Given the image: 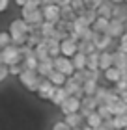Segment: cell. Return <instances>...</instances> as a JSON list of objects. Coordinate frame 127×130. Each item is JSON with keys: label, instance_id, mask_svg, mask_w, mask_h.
<instances>
[{"label": "cell", "instance_id": "cell-25", "mask_svg": "<svg viewBox=\"0 0 127 130\" xmlns=\"http://www.w3.org/2000/svg\"><path fill=\"white\" fill-rule=\"evenodd\" d=\"M64 87L67 89V93H69V95H75V93H77V91H78V89L82 87V84H78V82H77V80L73 78V76H69Z\"/></svg>", "mask_w": 127, "mask_h": 130}, {"label": "cell", "instance_id": "cell-42", "mask_svg": "<svg viewBox=\"0 0 127 130\" xmlns=\"http://www.w3.org/2000/svg\"><path fill=\"white\" fill-rule=\"evenodd\" d=\"M122 52H127V34H123L122 37H120V46H118Z\"/></svg>", "mask_w": 127, "mask_h": 130}, {"label": "cell", "instance_id": "cell-3", "mask_svg": "<svg viewBox=\"0 0 127 130\" xmlns=\"http://www.w3.org/2000/svg\"><path fill=\"white\" fill-rule=\"evenodd\" d=\"M54 69H56V71H62L65 76H73L75 71H77L73 60L67 58V56H62V54H60L58 58H54Z\"/></svg>", "mask_w": 127, "mask_h": 130}, {"label": "cell", "instance_id": "cell-48", "mask_svg": "<svg viewBox=\"0 0 127 130\" xmlns=\"http://www.w3.org/2000/svg\"><path fill=\"white\" fill-rule=\"evenodd\" d=\"M71 130H82V126H78V128H71Z\"/></svg>", "mask_w": 127, "mask_h": 130}, {"label": "cell", "instance_id": "cell-29", "mask_svg": "<svg viewBox=\"0 0 127 130\" xmlns=\"http://www.w3.org/2000/svg\"><path fill=\"white\" fill-rule=\"evenodd\" d=\"M38 65H39V60L36 58V54H34V56H28V58H25V60H22V67H25V69L36 71V69H38Z\"/></svg>", "mask_w": 127, "mask_h": 130}, {"label": "cell", "instance_id": "cell-6", "mask_svg": "<svg viewBox=\"0 0 127 130\" xmlns=\"http://www.w3.org/2000/svg\"><path fill=\"white\" fill-rule=\"evenodd\" d=\"M43 9V15H45V21H51V22H58L62 19V8L58 4H47V6H41Z\"/></svg>", "mask_w": 127, "mask_h": 130}, {"label": "cell", "instance_id": "cell-2", "mask_svg": "<svg viewBox=\"0 0 127 130\" xmlns=\"http://www.w3.org/2000/svg\"><path fill=\"white\" fill-rule=\"evenodd\" d=\"M22 54L19 50V46L11 43L9 46H4L0 50V63H6V65H15V63H22Z\"/></svg>", "mask_w": 127, "mask_h": 130}, {"label": "cell", "instance_id": "cell-11", "mask_svg": "<svg viewBox=\"0 0 127 130\" xmlns=\"http://www.w3.org/2000/svg\"><path fill=\"white\" fill-rule=\"evenodd\" d=\"M78 52V43L73 39H64L62 41V56H67V58H73Z\"/></svg>", "mask_w": 127, "mask_h": 130}, {"label": "cell", "instance_id": "cell-9", "mask_svg": "<svg viewBox=\"0 0 127 130\" xmlns=\"http://www.w3.org/2000/svg\"><path fill=\"white\" fill-rule=\"evenodd\" d=\"M56 87H58V86H54L49 78H45L43 82H41L39 89H38V97L43 99V100H51L52 95H54V91H56Z\"/></svg>", "mask_w": 127, "mask_h": 130}, {"label": "cell", "instance_id": "cell-12", "mask_svg": "<svg viewBox=\"0 0 127 130\" xmlns=\"http://www.w3.org/2000/svg\"><path fill=\"white\" fill-rule=\"evenodd\" d=\"M38 74L39 76H49L52 71H54V58H47V60H43V61H39V65H38Z\"/></svg>", "mask_w": 127, "mask_h": 130}, {"label": "cell", "instance_id": "cell-8", "mask_svg": "<svg viewBox=\"0 0 127 130\" xmlns=\"http://www.w3.org/2000/svg\"><path fill=\"white\" fill-rule=\"evenodd\" d=\"M32 24L26 22L25 19H15L9 22V34L11 35H17V34H30L32 32Z\"/></svg>", "mask_w": 127, "mask_h": 130}, {"label": "cell", "instance_id": "cell-34", "mask_svg": "<svg viewBox=\"0 0 127 130\" xmlns=\"http://www.w3.org/2000/svg\"><path fill=\"white\" fill-rule=\"evenodd\" d=\"M107 95H108V89H107V87H99L97 93H95V99H97V102H99V104H105Z\"/></svg>", "mask_w": 127, "mask_h": 130}, {"label": "cell", "instance_id": "cell-17", "mask_svg": "<svg viewBox=\"0 0 127 130\" xmlns=\"http://www.w3.org/2000/svg\"><path fill=\"white\" fill-rule=\"evenodd\" d=\"M47 78H49L54 86H65V82H67L69 76H65V74L62 73V71H56V69H54L52 73H51L49 76H47Z\"/></svg>", "mask_w": 127, "mask_h": 130}, {"label": "cell", "instance_id": "cell-43", "mask_svg": "<svg viewBox=\"0 0 127 130\" xmlns=\"http://www.w3.org/2000/svg\"><path fill=\"white\" fill-rule=\"evenodd\" d=\"M8 4H9V0H0V11L8 9Z\"/></svg>", "mask_w": 127, "mask_h": 130}, {"label": "cell", "instance_id": "cell-47", "mask_svg": "<svg viewBox=\"0 0 127 130\" xmlns=\"http://www.w3.org/2000/svg\"><path fill=\"white\" fill-rule=\"evenodd\" d=\"M95 130H110V128H107V126H105V125H101V126H99V128H95Z\"/></svg>", "mask_w": 127, "mask_h": 130}, {"label": "cell", "instance_id": "cell-22", "mask_svg": "<svg viewBox=\"0 0 127 130\" xmlns=\"http://www.w3.org/2000/svg\"><path fill=\"white\" fill-rule=\"evenodd\" d=\"M78 50L84 52V54H92V52L97 50V46H95L94 41H88V39H80L78 41Z\"/></svg>", "mask_w": 127, "mask_h": 130}, {"label": "cell", "instance_id": "cell-13", "mask_svg": "<svg viewBox=\"0 0 127 130\" xmlns=\"http://www.w3.org/2000/svg\"><path fill=\"white\" fill-rule=\"evenodd\" d=\"M67 97H69L67 89H65L64 86H58L56 91H54V95H52V99H51V102H52L54 106H62L65 100H67Z\"/></svg>", "mask_w": 127, "mask_h": 130}, {"label": "cell", "instance_id": "cell-32", "mask_svg": "<svg viewBox=\"0 0 127 130\" xmlns=\"http://www.w3.org/2000/svg\"><path fill=\"white\" fill-rule=\"evenodd\" d=\"M11 43H13V39H11V34H9V30L8 32H2L0 34V46H9Z\"/></svg>", "mask_w": 127, "mask_h": 130}, {"label": "cell", "instance_id": "cell-49", "mask_svg": "<svg viewBox=\"0 0 127 130\" xmlns=\"http://www.w3.org/2000/svg\"><path fill=\"white\" fill-rule=\"evenodd\" d=\"M125 34H127V21H125Z\"/></svg>", "mask_w": 127, "mask_h": 130}, {"label": "cell", "instance_id": "cell-35", "mask_svg": "<svg viewBox=\"0 0 127 130\" xmlns=\"http://www.w3.org/2000/svg\"><path fill=\"white\" fill-rule=\"evenodd\" d=\"M22 71H25V67H22V63H15V65H9V74L11 76H19Z\"/></svg>", "mask_w": 127, "mask_h": 130}, {"label": "cell", "instance_id": "cell-37", "mask_svg": "<svg viewBox=\"0 0 127 130\" xmlns=\"http://www.w3.org/2000/svg\"><path fill=\"white\" fill-rule=\"evenodd\" d=\"M8 74H9V65H6V63H0V82L8 78Z\"/></svg>", "mask_w": 127, "mask_h": 130}, {"label": "cell", "instance_id": "cell-5", "mask_svg": "<svg viewBox=\"0 0 127 130\" xmlns=\"http://www.w3.org/2000/svg\"><path fill=\"white\" fill-rule=\"evenodd\" d=\"M21 15H22V19H25L26 22H30L32 26H41L45 22V15H43V9H36V11H25V9H21Z\"/></svg>", "mask_w": 127, "mask_h": 130}, {"label": "cell", "instance_id": "cell-31", "mask_svg": "<svg viewBox=\"0 0 127 130\" xmlns=\"http://www.w3.org/2000/svg\"><path fill=\"white\" fill-rule=\"evenodd\" d=\"M97 111H99V115H101L105 121H107V119H112V117H114V115H112V111H110V108H108L107 104H99Z\"/></svg>", "mask_w": 127, "mask_h": 130}, {"label": "cell", "instance_id": "cell-52", "mask_svg": "<svg viewBox=\"0 0 127 130\" xmlns=\"http://www.w3.org/2000/svg\"><path fill=\"white\" fill-rule=\"evenodd\" d=\"M125 2H127V0H125Z\"/></svg>", "mask_w": 127, "mask_h": 130}, {"label": "cell", "instance_id": "cell-1", "mask_svg": "<svg viewBox=\"0 0 127 130\" xmlns=\"http://www.w3.org/2000/svg\"><path fill=\"white\" fill-rule=\"evenodd\" d=\"M19 80H21V84L25 86L28 91H34V93H38L39 86H41V82L45 80V76H39V74H38V71L25 69V71H22V73L19 74Z\"/></svg>", "mask_w": 127, "mask_h": 130}, {"label": "cell", "instance_id": "cell-14", "mask_svg": "<svg viewBox=\"0 0 127 130\" xmlns=\"http://www.w3.org/2000/svg\"><path fill=\"white\" fill-rule=\"evenodd\" d=\"M71 128H78V126H82L84 123H86V117H84L80 111H77V113H69V115H65V119H64Z\"/></svg>", "mask_w": 127, "mask_h": 130}, {"label": "cell", "instance_id": "cell-33", "mask_svg": "<svg viewBox=\"0 0 127 130\" xmlns=\"http://www.w3.org/2000/svg\"><path fill=\"white\" fill-rule=\"evenodd\" d=\"M41 8V2L39 0H28L26 6H22L21 9H25V11H36V9H39Z\"/></svg>", "mask_w": 127, "mask_h": 130}, {"label": "cell", "instance_id": "cell-7", "mask_svg": "<svg viewBox=\"0 0 127 130\" xmlns=\"http://www.w3.org/2000/svg\"><path fill=\"white\" fill-rule=\"evenodd\" d=\"M107 34L110 35V37H114V39H120L125 34V22L122 19H118V17H112V19H110V26H108Z\"/></svg>", "mask_w": 127, "mask_h": 130}, {"label": "cell", "instance_id": "cell-16", "mask_svg": "<svg viewBox=\"0 0 127 130\" xmlns=\"http://www.w3.org/2000/svg\"><path fill=\"white\" fill-rule=\"evenodd\" d=\"M108 26H110V19H107V17H97V21L92 24L94 32H99V34H107Z\"/></svg>", "mask_w": 127, "mask_h": 130}, {"label": "cell", "instance_id": "cell-44", "mask_svg": "<svg viewBox=\"0 0 127 130\" xmlns=\"http://www.w3.org/2000/svg\"><path fill=\"white\" fill-rule=\"evenodd\" d=\"M26 2H28V0H15V4L21 6V8H22V6H26Z\"/></svg>", "mask_w": 127, "mask_h": 130}, {"label": "cell", "instance_id": "cell-24", "mask_svg": "<svg viewBox=\"0 0 127 130\" xmlns=\"http://www.w3.org/2000/svg\"><path fill=\"white\" fill-rule=\"evenodd\" d=\"M41 32H43L45 39L52 37L54 34H56V22H51V21H45L43 24H41Z\"/></svg>", "mask_w": 127, "mask_h": 130}, {"label": "cell", "instance_id": "cell-30", "mask_svg": "<svg viewBox=\"0 0 127 130\" xmlns=\"http://www.w3.org/2000/svg\"><path fill=\"white\" fill-rule=\"evenodd\" d=\"M114 126H116L118 130H123V128H127V113L114 115Z\"/></svg>", "mask_w": 127, "mask_h": 130}, {"label": "cell", "instance_id": "cell-18", "mask_svg": "<svg viewBox=\"0 0 127 130\" xmlns=\"http://www.w3.org/2000/svg\"><path fill=\"white\" fill-rule=\"evenodd\" d=\"M103 74H105V80L112 82V84H116V82L122 78V71H120V67H116V65H112L110 69H107Z\"/></svg>", "mask_w": 127, "mask_h": 130}, {"label": "cell", "instance_id": "cell-23", "mask_svg": "<svg viewBox=\"0 0 127 130\" xmlns=\"http://www.w3.org/2000/svg\"><path fill=\"white\" fill-rule=\"evenodd\" d=\"M82 87H84V91H86V95H95L97 89H99V82L94 80V78H88V80L82 84Z\"/></svg>", "mask_w": 127, "mask_h": 130}, {"label": "cell", "instance_id": "cell-45", "mask_svg": "<svg viewBox=\"0 0 127 130\" xmlns=\"http://www.w3.org/2000/svg\"><path fill=\"white\" fill-rule=\"evenodd\" d=\"M120 95H122V100H123V102L127 104V91H123V93H120Z\"/></svg>", "mask_w": 127, "mask_h": 130}, {"label": "cell", "instance_id": "cell-41", "mask_svg": "<svg viewBox=\"0 0 127 130\" xmlns=\"http://www.w3.org/2000/svg\"><path fill=\"white\" fill-rule=\"evenodd\" d=\"M52 130H71V126H69L65 121H58V123H54Z\"/></svg>", "mask_w": 127, "mask_h": 130}, {"label": "cell", "instance_id": "cell-51", "mask_svg": "<svg viewBox=\"0 0 127 130\" xmlns=\"http://www.w3.org/2000/svg\"><path fill=\"white\" fill-rule=\"evenodd\" d=\"M123 130H127V128H123Z\"/></svg>", "mask_w": 127, "mask_h": 130}, {"label": "cell", "instance_id": "cell-46", "mask_svg": "<svg viewBox=\"0 0 127 130\" xmlns=\"http://www.w3.org/2000/svg\"><path fill=\"white\" fill-rule=\"evenodd\" d=\"M112 4H122V2H125V0H110Z\"/></svg>", "mask_w": 127, "mask_h": 130}, {"label": "cell", "instance_id": "cell-15", "mask_svg": "<svg viewBox=\"0 0 127 130\" xmlns=\"http://www.w3.org/2000/svg\"><path fill=\"white\" fill-rule=\"evenodd\" d=\"M71 60H73L75 69H77V71H84V69H88V54H84V52L78 50L77 54L71 58Z\"/></svg>", "mask_w": 127, "mask_h": 130}, {"label": "cell", "instance_id": "cell-27", "mask_svg": "<svg viewBox=\"0 0 127 130\" xmlns=\"http://www.w3.org/2000/svg\"><path fill=\"white\" fill-rule=\"evenodd\" d=\"M108 108H110L112 115H122V113H127V104L123 102V100H120V102H116V104H110Z\"/></svg>", "mask_w": 127, "mask_h": 130}, {"label": "cell", "instance_id": "cell-10", "mask_svg": "<svg viewBox=\"0 0 127 130\" xmlns=\"http://www.w3.org/2000/svg\"><path fill=\"white\" fill-rule=\"evenodd\" d=\"M92 41L95 43L97 50H99V52H103V50H108V46H112V41H114V37H110L108 34H99V32H95Z\"/></svg>", "mask_w": 127, "mask_h": 130}, {"label": "cell", "instance_id": "cell-26", "mask_svg": "<svg viewBox=\"0 0 127 130\" xmlns=\"http://www.w3.org/2000/svg\"><path fill=\"white\" fill-rule=\"evenodd\" d=\"M112 56H114V65L116 67H122V65H127V52H122V50H114L112 52Z\"/></svg>", "mask_w": 127, "mask_h": 130}, {"label": "cell", "instance_id": "cell-36", "mask_svg": "<svg viewBox=\"0 0 127 130\" xmlns=\"http://www.w3.org/2000/svg\"><path fill=\"white\" fill-rule=\"evenodd\" d=\"M118 93H123V91H127V78H120L118 82H116V87H114Z\"/></svg>", "mask_w": 127, "mask_h": 130}, {"label": "cell", "instance_id": "cell-39", "mask_svg": "<svg viewBox=\"0 0 127 130\" xmlns=\"http://www.w3.org/2000/svg\"><path fill=\"white\" fill-rule=\"evenodd\" d=\"M73 78L78 82V84H84L88 78H86V74H84V71H75V74H73Z\"/></svg>", "mask_w": 127, "mask_h": 130}, {"label": "cell", "instance_id": "cell-19", "mask_svg": "<svg viewBox=\"0 0 127 130\" xmlns=\"http://www.w3.org/2000/svg\"><path fill=\"white\" fill-rule=\"evenodd\" d=\"M112 65H114V56H112V52L103 50V52H101V71L105 73V71L110 69Z\"/></svg>", "mask_w": 127, "mask_h": 130}, {"label": "cell", "instance_id": "cell-21", "mask_svg": "<svg viewBox=\"0 0 127 130\" xmlns=\"http://www.w3.org/2000/svg\"><path fill=\"white\" fill-rule=\"evenodd\" d=\"M97 15L99 17H107V19H112V17H114V4L103 2L99 8H97Z\"/></svg>", "mask_w": 127, "mask_h": 130}, {"label": "cell", "instance_id": "cell-38", "mask_svg": "<svg viewBox=\"0 0 127 130\" xmlns=\"http://www.w3.org/2000/svg\"><path fill=\"white\" fill-rule=\"evenodd\" d=\"M84 2H86V8L88 9H97L105 0H84Z\"/></svg>", "mask_w": 127, "mask_h": 130}, {"label": "cell", "instance_id": "cell-4", "mask_svg": "<svg viewBox=\"0 0 127 130\" xmlns=\"http://www.w3.org/2000/svg\"><path fill=\"white\" fill-rule=\"evenodd\" d=\"M82 108V99H78L75 95H69L67 100L60 106V110H62L64 115H69V113H77V111H80Z\"/></svg>", "mask_w": 127, "mask_h": 130}, {"label": "cell", "instance_id": "cell-50", "mask_svg": "<svg viewBox=\"0 0 127 130\" xmlns=\"http://www.w3.org/2000/svg\"><path fill=\"white\" fill-rule=\"evenodd\" d=\"M114 130H118V128H114Z\"/></svg>", "mask_w": 127, "mask_h": 130}, {"label": "cell", "instance_id": "cell-40", "mask_svg": "<svg viewBox=\"0 0 127 130\" xmlns=\"http://www.w3.org/2000/svg\"><path fill=\"white\" fill-rule=\"evenodd\" d=\"M52 37H54V39H58L60 43H62L64 39H69V32H62V30H56V34H54Z\"/></svg>", "mask_w": 127, "mask_h": 130}, {"label": "cell", "instance_id": "cell-28", "mask_svg": "<svg viewBox=\"0 0 127 130\" xmlns=\"http://www.w3.org/2000/svg\"><path fill=\"white\" fill-rule=\"evenodd\" d=\"M62 19L64 21H75L77 19V11L73 9V6H64L62 8Z\"/></svg>", "mask_w": 127, "mask_h": 130}, {"label": "cell", "instance_id": "cell-20", "mask_svg": "<svg viewBox=\"0 0 127 130\" xmlns=\"http://www.w3.org/2000/svg\"><path fill=\"white\" fill-rule=\"evenodd\" d=\"M86 123H88V125L92 126V128H99L103 123H105V119H103V117L99 115V111L95 110V111H92V113L86 117Z\"/></svg>", "mask_w": 127, "mask_h": 130}]
</instances>
